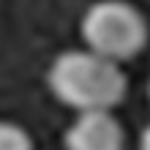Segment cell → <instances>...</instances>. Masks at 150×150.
Listing matches in <instances>:
<instances>
[{"mask_svg":"<svg viewBox=\"0 0 150 150\" xmlns=\"http://www.w3.org/2000/svg\"><path fill=\"white\" fill-rule=\"evenodd\" d=\"M47 82L52 96L79 112H112L128 93L126 71L90 49H68L52 60Z\"/></svg>","mask_w":150,"mask_h":150,"instance_id":"obj_1","label":"cell"},{"mask_svg":"<svg viewBox=\"0 0 150 150\" xmlns=\"http://www.w3.org/2000/svg\"><path fill=\"white\" fill-rule=\"evenodd\" d=\"M85 49L112 60L126 63L145 52L150 41V25L145 14L128 0H96L82 14L79 22Z\"/></svg>","mask_w":150,"mask_h":150,"instance_id":"obj_2","label":"cell"},{"mask_svg":"<svg viewBox=\"0 0 150 150\" xmlns=\"http://www.w3.org/2000/svg\"><path fill=\"white\" fill-rule=\"evenodd\" d=\"M66 150H126V131L112 112H79L63 134Z\"/></svg>","mask_w":150,"mask_h":150,"instance_id":"obj_3","label":"cell"},{"mask_svg":"<svg viewBox=\"0 0 150 150\" xmlns=\"http://www.w3.org/2000/svg\"><path fill=\"white\" fill-rule=\"evenodd\" d=\"M0 150H33L28 128L11 120H0Z\"/></svg>","mask_w":150,"mask_h":150,"instance_id":"obj_4","label":"cell"},{"mask_svg":"<svg viewBox=\"0 0 150 150\" xmlns=\"http://www.w3.org/2000/svg\"><path fill=\"white\" fill-rule=\"evenodd\" d=\"M139 150H150V126L142 131V139H139Z\"/></svg>","mask_w":150,"mask_h":150,"instance_id":"obj_5","label":"cell"},{"mask_svg":"<svg viewBox=\"0 0 150 150\" xmlns=\"http://www.w3.org/2000/svg\"><path fill=\"white\" fill-rule=\"evenodd\" d=\"M147 98H150V82H147Z\"/></svg>","mask_w":150,"mask_h":150,"instance_id":"obj_6","label":"cell"}]
</instances>
